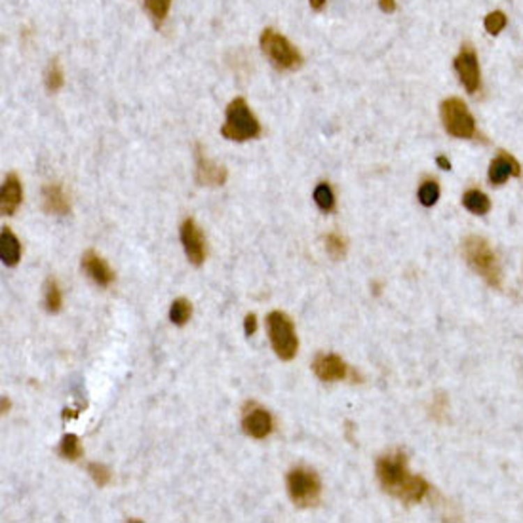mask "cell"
<instances>
[{
    "instance_id": "6da1fadb",
    "label": "cell",
    "mask_w": 523,
    "mask_h": 523,
    "mask_svg": "<svg viewBox=\"0 0 523 523\" xmlns=\"http://www.w3.org/2000/svg\"><path fill=\"white\" fill-rule=\"evenodd\" d=\"M377 478L388 495L404 502H420L428 493V483L407 468L404 453L383 455L377 460Z\"/></svg>"
},
{
    "instance_id": "7a4b0ae2",
    "label": "cell",
    "mask_w": 523,
    "mask_h": 523,
    "mask_svg": "<svg viewBox=\"0 0 523 523\" xmlns=\"http://www.w3.org/2000/svg\"><path fill=\"white\" fill-rule=\"evenodd\" d=\"M221 133L225 139L230 141L257 139L261 135V124L257 116L251 112L250 105L245 103L244 98L232 99L229 103Z\"/></svg>"
},
{
    "instance_id": "3957f363",
    "label": "cell",
    "mask_w": 523,
    "mask_h": 523,
    "mask_svg": "<svg viewBox=\"0 0 523 523\" xmlns=\"http://www.w3.org/2000/svg\"><path fill=\"white\" fill-rule=\"evenodd\" d=\"M462 253L468 265L472 266V271L480 274L489 286L501 287V266L497 261L495 251L491 250V245L483 238L468 236L462 244Z\"/></svg>"
},
{
    "instance_id": "277c9868",
    "label": "cell",
    "mask_w": 523,
    "mask_h": 523,
    "mask_svg": "<svg viewBox=\"0 0 523 523\" xmlns=\"http://www.w3.org/2000/svg\"><path fill=\"white\" fill-rule=\"evenodd\" d=\"M266 329H268V339L276 356L284 362H289L297 354L299 349V339L295 333L291 318L280 310H272L266 316Z\"/></svg>"
},
{
    "instance_id": "5b68a950",
    "label": "cell",
    "mask_w": 523,
    "mask_h": 523,
    "mask_svg": "<svg viewBox=\"0 0 523 523\" xmlns=\"http://www.w3.org/2000/svg\"><path fill=\"white\" fill-rule=\"evenodd\" d=\"M261 50L271 63L280 70L299 69L303 57L299 50L287 40L286 36L276 33L274 29H265L261 35Z\"/></svg>"
},
{
    "instance_id": "8992f818",
    "label": "cell",
    "mask_w": 523,
    "mask_h": 523,
    "mask_svg": "<svg viewBox=\"0 0 523 523\" xmlns=\"http://www.w3.org/2000/svg\"><path fill=\"white\" fill-rule=\"evenodd\" d=\"M286 487L297 506L308 508L318 504L321 495V481L318 474L310 468H293L286 478Z\"/></svg>"
},
{
    "instance_id": "52a82bcc",
    "label": "cell",
    "mask_w": 523,
    "mask_h": 523,
    "mask_svg": "<svg viewBox=\"0 0 523 523\" xmlns=\"http://www.w3.org/2000/svg\"><path fill=\"white\" fill-rule=\"evenodd\" d=\"M441 122L449 135L459 139H470L476 133L474 116L470 114L468 107L460 99L451 98L441 103Z\"/></svg>"
},
{
    "instance_id": "ba28073f",
    "label": "cell",
    "mask_w": 523,
    "mask_h": 523,
    "mask_svg": "<svg viewBox=\"0 0 523 523\" xmlns=\"http://www.w3.org/2000/svg\"><path fill=\"white\" fill-rule=\"evenodd\" d=\"M242 428L251 438L265 439L274 430V420H272V415L266 411L265 407H261L255 402H250L245 405L244 413H242Z\"/></svg>"
},
{
    "instance_id": "9c48e42d",
    "label": "cell",
    "mask_w": 523,
    "mask_h": 523,
    "mask_svg": "<svg viewBox=\"0 0 523 523\" xmlns=\"http://www.w3.org/2000/svg\"><path fill=\"white\" fill-rule=\"evenodd\" d=\"M314 375L318 377L324 383H335V381H344L349 379L350 367L341 356L331 354V352H321L314 358L312 363Z\"/></svg>"
},
{
    "instance_id": "30bf717a",
    "label": "cell",
    "mask_w": 523,
    "mask_h": 523,
    "mask_svg": "<svg viewBox=\"0 0 523 523\" xmlns=\"http://www.w3.org/2000/svg\"><path fill=\"white\" fill-rule=\"evenodd\" d=\"M181 244L185 255L195 266H200L206 261V240L200 227L195 219H185L181 225Z\"/></svg>"
},
{
    "instance_id": "8fae6325",
    "label": "cell",
    "mask_w": 523,
    "mask_h": 523,
    "mask_svg": "<svg viewBox=\"0 0 523 523\" xmlns=\"http://www.w3.org/2000/svg\"><path fill=\"white\" fill-rule=\"evenodd\" d=\"M196 181L206 187H223L227 183V169L221 164L213 162L206 153L202 146L196 145Z\"/></svg>"
},
{
    "instance_id": "7c38bea8",
    "label": "cell",
    "mask_w": 523,
    "mask_h": 523,
    "mask_svg": "<svg viewBox=\"0 0 523 523\" xmlns=\"http://www.w3.org/2000/svg\"><path fill=\"white\" fill-rule=\"evenodd\" d=\"M455 69L459 73L460 82L464 84L468 93H474L480 88V63L476 57L474 50L464 46L455 59Z\"/></svg>"
},
{
    "instance_id": "4fadbf2b",
    "label": "cell",
    "mask_w": 523,
    "mask_h": 523,
    "mask_svg": "<svg viewBox=\"0 0 523 523\" xmlns=\"http://www.w3.org/2000/svg\"><path fill=\"white\" fill-rule=\"evenodd\" d=\"M82 268L84 272L88 274V278L91 282H96L98 286L107 287L111 286L112 278H114V274H112V268L107 265V261H105L99 253L96 251H86L82 255Z\"/></svg>"
},
{
    "instance_id": "5bb4252c",
    "label": "cell",
    "mask_w": 523,
    "mask_h": 523,
    "mask_svg": "<svg viewBox=\"0 0 523 523\" xmlns=\"http://www.w3.org/2000/svg\"><path fill=\"white\" fill-rule=\"evenodd\" d=\"M42 208L50 215H67L70 211L69 196L59 183H52L42 188Z\"/></svg>"
},
{
    "instance_id": "9a60e30c",
    "label": "cell",
    "mask_w": 523,
    "mask_h": 523,
    "mask_svg": "<svg viewBox=\"0 0 523 523\" xmlns=\"http://www.w3.org/2000/svg\"><path fill=\"white\" fill-rule=\"evenodd\" d=\"M23 200V188L20 177L15 174H8L2 183V195H0V211L4 215H14Z\"/></svg>"
},
{
    "instance_id": "2e32d148",
    "label": "cell",
    "mask_w": 523,
    "mask_h": 523,
    "mask_svg": "<svg viewBox=\"0 0 523 523\" xmlns=\"http://www.w3.org/2000/svg\"><path fill=\"white\" fill-rule=\"evenodd\" d=\"M520 175V164L514 156L502 153L489 166V181L493 185H502L508 177H517Z\"/></svg>"
},
{
    "instance_id": "e0dca14e",
    "label": "cell",
    "mask_w": 523,
    "mask_h": 523,
    "mask_svg": "<svg viewBox=\"0 0 523 523\" xmlns=\"http://www.w3.org/2000/svg\"><path fill=\"white\" fill-rule=\"evenodd\" d=\"M0 259L6 266H15L21 259L20 240L8 227H4L0 234Z\"/></svg>"
},
{
    "instance_id": "ac0fdd59",
    "label": "cell",
    "mask_w": 523,
    "mask_h": 523,
    "mask_svg": "<svg viewBox=\"0 0 523 523\" xmlns=\"http://www.w3.org/2000/svg\"><path fill=\"white\" fill-rule=\"evenodd\" d=\"M462 204L468 211H472L476 215H485L491 209V202H489L487 195H483L481 190H468L462 196Z\"/></svg>"
},
{
    "instance_id": "d6986e66",
    "label": "cell",
    "mask_w": 523,
    "mask_h": 523,
    "mask_svg": "<svg viewBox=\"0 0 523 523\" xmlns=\"http://www.w3.org/2000/svg\"><path fill=\"white\" fill-rule=\"evenodd\" d=\"M44 305H46V310L52 314L59 312L63 307L61 287L54 278H48L46 287H44Z\"/></svg>"
},
{
    "instance_id": "ffe728a7",
    "label": "cell",
    "mask_w": 523,
    "mask_h": 523,
    "mask_svg": "<svg viewBox=\"0 0 523 523\" xmlns=\"http://www.w3.org/2000/svg\"><path fill=\"white\" fill-rule=\"evenodd\" d=\"M59 453L63 459L67 460H77L82 457V446L77 434H65L59 444Z\"/></svg>"
},
{
    "instance_id": "44dd1931",
    "label": "cell",
    "mask_w": 523,
    "mask_h": 523,
    "mask_svg": "<svg viewBox=\"0 0 523 523\" xmlns=\"http://www.w3.org/2000/svg\"><path fill=\"white\" fill-rule=\"evenodd\" d=\"M192 314V307L187 299H175L169 307V320L174 321L175 326H185L190 320Z\"/></svg>"
},
{
    "instance_id": "7402d4cb",
    "label": "cell",
    "mask_w": 523,
    "mask_h": 523,
    "mask_svg": "<svg viewBox=\"0 0 523 523\" xmlns=\"http://www.w3.org/2000/svg\"><path fill=\"white\" fill-rule=\"evenodd\" d=\"M314 202H316V206H318L321 211H326V213H328V211H333L335 196L328 183H320V185L316 187V190H314Z\"/></svg>"
},
{
    "instance_id": "603a6c76",
    "label": "cell",
    "mask_w": 523,
    "mask_h": 523,
    "mask_svg": "<svg viewBox=\"0 0 523 523\" xmlns=\"http://www.w3.org/2000/svg\"><path fill=\"white\" fill-rule=\"evenodd\" d=\"M44 82H46V88L48 91H57L63 88V82H65V78H63V70L61 65L54 59V61L50 63L48 69H46V75H44Z\"/></svg>"
},
{
    "instance_id": "cb8c5ba5",
    "label": "cell",
    "mask_w": 523,
    "mask_h": 523,
    "mask_svg": "<svg viewBox=\"0 0 523 523\" xmlns=\"http://www.w3.org/2000/svg\"><path fill=\"white\" fill-rule=\"evenodd\" d=\"M439 198V187L436 181H425L418 188V202L430 208L434 204L438 202Z\"/></svg>"
},
{
    "instance_id": "d4e9b609",
    "label": "cell",
    "mask_w": 523,
    "mask_h": 523,
    "mask_svg": "<svg viewBox=\"0 0 523 523\" xmlns=\"http://www.w3.org/2000/svg\"><path fill=\"white\" fill-rule=\"evenodd\" d=\"M88 474H90V478L98 487H107L112 480L111 470L105 464H99V462H90L88 464Z\"/></svg>"
},
{
    "instance_id": "484cf974",
    "label": "cell",
    "mask_w": 523,
    "mask_h": 523,
    "mask_svg": "<svg viewBox=\"0 0 523 523\" xmlns=\"http://www.w3.org/2000/svg\"><path fill=\"white\" fill-rule=\"evenodd\" d=\"M326 250L337 261V259H342L347 255V242H344V238L341 234L331 232V234L326 236Z\"/></svg>"
},
{
    "instance_id": "4316f807",
    "label": "cell",
    "mask_w": 523,
    "mask_h": 523,
    "mask_svg": "<svg viewBox=\"0 0 523 523\" xmlns=\"http://www.w3.org/2000/svg\"><path fill=\"white\" fill-rule=\"evenodd\" d=\"M169 6H172V0H145L146 12L151 14V17H153L158 25L166 20L167 12H169Z\"/></svg>"
},
{
    "instance_id": "83f0119b",
    "label": "cell",
    "mask_w": 523,
    "mask_h": 523,
    "mask_svg": "<svg viewBox=\"0 0 523 523\" xmlns=\"http://www.w3.org/2000/svg\"><path fill=\"white\" fill-rule=\"evenodd\" d=\"M504 27H506V15L502 12H491L485 17V29L489 35H499Z\"/></svg>"
},
{
    "instance_id": "f1b7e54d",
    "label": "cell",
    "mask_w": 523,
    "mask_h": 523,
    "mask_svg": "<svg viewBox=\"0 0 523 523\" xmlns=\"http://www.w3.org/2000/svg\"><path fill=\"white\" fill-rule=\"evenodd\" d=\"M244 331L248 337L257 331V318H255V314H248L244 320Z\"/></svg>"
},
{
    "instance_id": "f546056e",
    "label": "cell",
    "mask_w": 523,
    "mask_h": 523,
    "mask_svg": "<svg viewBox=\"0 0 523 523\" xmlns=\"http://www.w3.org/2000/svg\"><path fill=\"white\" fill-rule=\"evenodd\" d=\"M379 4H381V10L383 12H394L396 10V4H394V0H379Z\"/></svg>"
},
{
    "instance_id": "4dcf8cb0",
    "label": "cell",
    "mask_w": 523,
    "mask_h": 523,
    "mask_svg": "<svg viewBox=\"0 0 523 523\" xmlns=\"http://www.w3.org/2000/svg\"><path fill=\"white\" fill-rule=\"evenodd\" d=\"M310 6H312L316 12H320L321 8L326 6V0H310Z\"/></svg>"
},
{
    "instance_id": "1f68e13d",
    "label": "cell",
    "mask_w": 523,
    "mask_h": 523,
    "mask_svg": "<svg viewBox=\"0 0 523 523\" xmlns=\"http://www.w3.org/2000/svg\"><path fill=\"white\" fill-rule=\"evenodd\" d=\"M438 164H439V166H441V169H451V162L447 160L446 156H439Z\"/></svg>"
},
{
    "instance_id": "d6a6232c",
    "label": "cell",
    "mask_w": 523,
    "mask_h": 523,
    "mask_svg": "<svg viewBox=\"0 0 523 523\" xmlns=\"http://www.w3.org/2000/svg\"><path fill=\"white\" fill-rule=\"evenodd\" d=\"M10 405H12V404H10V400H8L6 396L2 397V413H8V409H10Z\"/></svg>"
}]
</instances>
